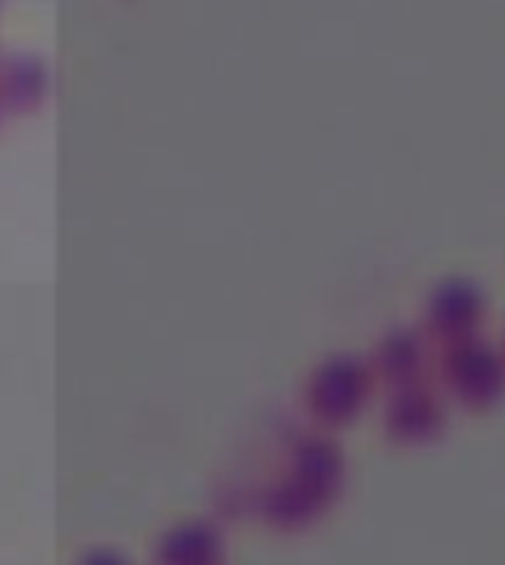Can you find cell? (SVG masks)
Returning a JSON list of instances; mask_svg holds the SVG:
<instances>
[{"mask_svg":"<svg viewBox=\"0 0 505 565\" xmlns=\"http://www.w3.org/2000/svg\"><path fill=\"white\" fill-rule=\"evenodd\" d=\"M341 450L331 440H304L291 460V473L268 493L265 520L278 530L314 523L341 490Z\"/></svg>","mask_w":505,"mask_h":565,"instance_id":"6da1fadb","label":"cell"},{"mask_svg":"<svg viewBox=\"0 0 505 565\" xmlns=\"http://www.w3.org/2000/svg\"><path fill=\"white\" fill-rule=\"evenodd\" d=\"M377 374L367 361L354 354H334L314 367L304 384V411L318 427H344L351 424L370 401Z\"/></svg>","mask_w":505,"mask_h":565,"instance_id":"7a4b0ae2","label":"cell"},{"mask_svg":"<svg viewBox=\"0 0 505 565\" xmlns=\"http://www.w3.org/2000/svg\"><path fill=\"white\" fill-rule=\"evenodd\" d=\"M437 371L447 394L466 411H486L505 394V358L480 334L447 341Z\"/></svg>","mask_w":505,"mask_h":565,"instance_id":"3957f363","label":"cell"},{"mask_svg":"<svg viewBox=\"0 0 505 565\" xmlns=\"http://www.w3.org/2000/svg\"><path fill=\"white\" fill-rule=\"evenodd\" d=\"M384 434L394 444L404 447H420L430 444L443 434L447 427V414H443V401L433 387H427L423 381L413 384H400L390 387V397L384 404Z\"/></svg>","mask_w":505,"mask_h":565,"instance_id":"277c9868","label":"cell"},{"mask_svg":"<svg viewBox=\"0 0 505 565\" xmlns=\"http://www.w3.org/2000/svg\"><path fill=\"white\" fill-rule=\"evenodd\" d=\"M486 315V298L476 281L470 278H447L433 288L427 311H423V328L437 341H456L466 334H476Z\"/></svg>","mask_w":505,"mask_h":565,"instance_id":"5b68a950","label":"cell"},{"mask_svg":"<svg viewBox=\"0 0 505 565\" xmlns=\"http://www.w3.org/2000/svg\"><path fill=\"white\" fill-rule=\"evenodd\" d=\"M370 367H374L377 381H384L387 387L423 381V367H427V341H423V334L413 331V328L390 331L377 344Z\"/></svg>","mask_w":505,"mask_h":565,"instance_id":"8992f818","label":"cell"},{"mask_svg":"<svg viewBox=\"0 0 505 565\" xmlns=\"http://www.w3.org/2000/svg\"><path fill=\"white\" fill-rule=\"evenodd\" d=\"M159 559H165V563H212V559H218V533L212 526H202V523L185 526L165 540V546L159 550Z\"/></svg>","mask_w":505,"mask_h":565,"instance_id":"52a82bcc","label":"cell"}]
</instances>
